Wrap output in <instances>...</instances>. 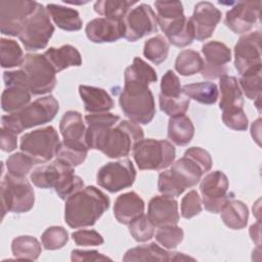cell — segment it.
I'll return each instance as SVG.
<instances>
[{
	"label": "cell",
	"mask_w": 262,
	"mask_h": 262,
	"mask_svg": "<svg viewBox=\"0 0 262 262\" xmlns=\"http://www.w3.org/2000/svg\"><path fill=\"white\" fill-rule=\"evenodd\" d=\"M69 241V233L62 226L48 227L41 235V242L46 250L61 249Z\"/></svg>",
	"instance_id": "cell-45"
},
{
	"label": "cell",
	"mask_w": 262,
	"mask_h": 262,
	"mask_svg": "<svg viewBox=\"0 0 262 262\" xmlns=\"http://www.w3.org/2000/svg\"><path fill=\"white\" fill-rule=\"evenodd\" d=\"M59 143L54 127L46 126L24 134L20 138V150L31 157L36 164H42L56 155Z\"/></svg>",
	"instance_id": "cell-9"
},
{
	"label": "cell",
	"mask_w": 262,
	"mask_h": 262,
	"mask_svg": "<svg viewBox=\"0 0 262 262\" xmlns=\"http://www.w3.org/2000/svg\"><path fill=\"white\" fill-rule=\"evenodd\" d=\"M36 1H0V31L3 35L19 36L26 21L38 6Z\"/></svg>",
	"instance_id": "cell-11"
},
{
	"label": "cell",
	"mask_w": 262,
	"mask_h": 262,
	"mask_svg": "<svg viewBox=\"0 0 262 262\" xmlns=\"http://www.w3.org/2000/svg\"><path fill=\"white\" fill-rule=\"evenodd\" d=\"M184 232L176 225L160 227L156 233V241L165 249H175L183 239Z\"/></svg>",
	"instance_id": "cell-46"
},
{
	"label": "cell",
	"mask_w": 262,
	"mask_h": 262,
	"mask_svg": "<svg viewBox=\"0 0 262 262\" xmlns=\"http://www.w3.org/2000/svg\"><path fill=\"white\" fill-rule=\"evenodd\" d=\"M59 130L64 142L72 144H86V127L82 115L79 112L68 111L64 113L59 122Z\"/></svg>",
	"instance_id": "cell-24"
},
{
	"label": "cell",
	"mask_w": 262,
	"mask_h": 262,
	"mask_svg": "<svg viewBox=\"0 0 262 262\" xmlns=\"http://www.w3.org/2000/svg\"><path fill=\"white\" fill-rule=\"evenodd\" d=\"M228 178L222 171L216 170L208 173L200 185L205 209L214 214L220 213L224 205L232 199V195L228 193Z\"/></svg>",
	"instance_id": "cell-13"
},
{
	"label": "cell",
	"mask_w": 262,
	"mask_h": 262,
	"mask_svg": "<svg viewBox=\"0 0 262 262\" xmlns=\"http://www.w3.org/2000/svg\"><path fill=\"white\" fill-rule=\"evenodd\" d=\"M171 257L172 252H168L156 243H150L129 249L125 253L123 261H171Z\"/></svg>",
	"instance_id": "cell-31"
},
{
	"label": "cell",
	"mask_w": 262,
	"mask_h": 262,
	"mask_svg": "<svg viewBox=\"0 0 262 262\" xmlns=\"http://www.w3.org/2000/svg\"><path fill=\"white\" fill-rule=\"evenodd\" d=\"M135 178L136 170L133 163L128 159L106 163L96 174L97 184L113 193L130 187Z\"/></svg>",
	"instance_id": "cell-12"
},
{
	"label": "cell",
	"mask_w": 262,
	"mask_h": 262,
	"mask_svg": "<svg viewBox=\"0 0 262 262\" xmlns=\"http://www.w3.org/2000/svg\"><path fill=\"white\" fill-rule=\"evenodd\" d=\"M0 147L3 151H12L17 147L16 134L10 130L1 127L0 130Z\"/></svg>",
	"instance_id": "cell-56"
},
{
	"label": "cell",
	"mask_w": 262,
	"mask_h": 262,
	"mask_svg": "<svg viewBox=\"0 0 262 262\" xmlns=\"http://www.w3.org/2000/svg\"><path fill=\"white\" fill-rule=\"evenodd\" d=\"M158 189L163 195L167 196H178L182 193V190L177 186L174 180L171 178L169 170L161 172L158 179Z\"/></svg>",
	"instance_id": "cell-52"
},
{
	"label": "cell",
	"mask_w": 262,
	"mask_h": 262,
	"mask_svg": "<svg viewBox=\"0 0 262 262\" xmlns=\"http://www.w3.org/2000/svg\"><path fill=\"white\" fill-rule=\"evenodd\" d=\"M85 33L93 43H111L124 37L123 20H112L105 17H97L90 20Z\"/></svg>",
	"instance_id": "cell-20"
},
{
	"label": "cell",
	"mask_w": 262,
	"mask_h": 262,
	"mask_svg": "<svg viewBox=\"0 0 262 262\" xmlns=\"http://www.w3.org/2000/svg\"><path fill=\"white\" fill-rule=\"evenodd\" d=\"M31 91L24 86H7L1 95V106L6 113L12 114L27 106L31 100Z\"/></svg>",
	"instance_id": "cell-33"
},
{
	"label": "cell",
	"mask_w": 262,
	"mask_h": 262,
	"mask_svg": "<svg viewBox=\"0 0 262 262\" xmlns=\"http://www.w3.org/2000/svg\"><path fill=\"white\" fill-rule=\"evenodd\" d=\"M204 60L201 54L192 49L182 50L176 57L175 70L182 76H192L202 71Z\"/></svg>",
	"instance_id": "cell-37"
},
{
	"label": "cell",
	"mask_w": 262,
	"mask_h": 262,
	"mask_svg": "<svg viewBox=\"0 0 262 262\" xmlns=\"http://www.w3.org/2000/svg\"><path fill=\"white\" fill-rule=\"evenodd\" d=\"M261 64V32L245 34L234 46V67L237 73L242 76Z\"/></svg>",
	"instance_id": "cell-15"
},
{
	"label": "cell",
	"mask_w": 262,
	"mask_h": 262,
	"mask_svg": "<svg viewBox=\"0 0 262 262\" xmlns=\"http://www.w3.org/2000/svg\"><path fill=\"white\" fill-rule=\"evenodd\" d=\"M79 93L84 102V108L87 113H107L114 107L113 98L102 88L80 85Z\"/></svg>",
	"instance_id": "cell-23"
},
{
	"label": "cell",
	"mask_w": 262,
	"mask_h": 262,
	"mask_svg": "<svg viewBox=\"0 0 262 262\" xmlns=\"http://www.w3.org/2000/svg\"><path fill=\"white\" fill-rule=\"evenodd\" d=\"M2 218L7 212L26 213L34 207L35 192L26 178L6 174L0 187Z\"/></svg>",
	"instance_id": "cell-7"
},
{
	"label": "cell",
	"mask_w": 262,
	"mask_h": 262,
	"mask_svg": "<svg viewBox=\"0 0 262 262\" xmlns=\"http://www.w3.org/2000/svg\"><path fill=\"white\" fill-rule=\"evenodd\" d=\"M144 212L143 200L134 191L120 194L114 205V215L116 219L128 225L131 221L142 215Z\"/></svg>",
	"instance_id": "cell-22"
},
{
	"label": "cell",
	"mask_w": 262,
	"mask_h": 262,
	"mask_svg": "<svg viewBox=\"0 0 262 262\" xmlns=\"http://www.w3.org/2000/svg\"><path fill=\"white\" fill-rule=\"evenodd\" d=\"M158 75L152 67L140 57H134L131 66L127 67L124 72V83H134L148 86L157 82Z\"/></svg>",
	"instance_id": "cell-32"
},
{
	"label": "cell",
	"mask_w": 262,
	"mask_h": 262,
	"mask_svg": "<svg viewBox=\"0 0 262 262\" xmlns=\"http://www.w3.org/2000/svg\"><path fill=\"white\" fill-rule=\"evenodd\" d=\"M85 143L89 149L100 150L112 159L129 155L133 146L143 139V130L139 124L123 120L117 126L87 124Z\"/></svg>",
	"instance_id": "cell-1"
},
{
	"label": "cell",
	"mask_w": 262,
	"mask_h": 262,
	"mask_svg": "<svg viewBox=\"0 0 262 262\" xmlns=\"http://www.w3.org/2000/svg\"><path fill=\"white\" fill-rule=\"evenodd\" d=\"M184 156H187L191 160H193L200 166L203 173L210 171V169L212 168V158L210 154L202 147H198V146L189 147L185 150Z\"/></svg>",
	"instance_id": "cell-53"
},
{
	"label": "cell",
	"mask_w": 262,
	"mask_h": 262,
	"mask_svg": "<svg viewBox=\"0 0 262 262\" xmlns=\"http://www.w3.org/2000/svg\"><path fill=\"white\" fill-rule=\"evenodd\" d=\"M72 237L78 246H100L103 244V237L96 230L82 229L72 233Z\"/></svg>",
	"instance_id": "cell-51"
},
{
	"label": "cell",
	"mask_w": 262,
	"mask_h": 262,
	"mask_svg": "<svg viewBox=\"0 0 262 262\" xmlns=\"http://www.w3.org/2000/svg\"><path fill=\"white\" fill-rule=\"evenodd\" d=\"M194 134V127L191 120L185 116L180 115L171 117L168 123V138L176 145L188 144Z\"/></svg>",
	"instance_id": "cell-29"
},
{
	"label": "cell",
	"mask_w": 262,
	"mask_h": 262,
	"mask_svg": "<svg viewBox=\"0 0 262 262\" xmlns=\"http://www.w3.org/2000/svg\"><path fill=\"white\" fill-rule=\"evenodd\" d=\"M119 103L125 116L137 124L146 125L156 115L155 98L148 86L124 83Z\"/></svg>",
	"instance_id": "cell-5"
},
{
	"label": "cell",
	"mask_w": 262,
	"mask_h": 262,
	"mask_svg": "<svg viewBox=\"0 0 262 262\" xmlns=\"http://www.w3.org/2000/svg\"><path fill=\"white\" fill-rule=\"evenodd\" d=\"M221 11L208 1L199 2L189 17L194 28V39L204 41L210 38L221 19Z\"/></svg>",
	"instance_id": "cell-18"
},
{
	"label": "cell",
	"mask_w": 262,
	"mask_h": 262,
	"mask_svg": "<svg viewBox=\"0 0 262 262\" xmlns=\"http://www.w3.org/2000/svg\"><path fill=\"white\" fill-rule=\"evenodd\" d=\"M137 1L128 0H98L94 3V11L112 20H123L130 8Z\"/></svg>",
	"instance_id": "cell-35"
},
{
	"label": "cell",
	"mask_w": 262,
	"mask_h": 262,
	"mask_svg": "<svg viewBox=\"0 0 262 262\" xmlns=\"http://www.w3.org/2000/svg\"><path fill=\"white\" fill-rule=\"evenodd\" d=\"M202 52L205 56V62L201 71L206 79L215 80L227 73L226 63L231 60V51L219 41H210L203 45Z\"/></svg>",
	"instance_id": "cell-17"
},
{
	"label": "cell",
	"mask_w": 262,
	"mask_h": 262,
	"mask_svg": "<svg viewBox=\"0 0 262 262\" xmlns=\"http://www.w3.org/2000/svg\"><path fill=\"white\" fill-rule=\"evenodd\" d=\"M221 98L219 107L222 112L239 110L244 106V96L238 81L233 76L224 75L219 78Z\"/></svg>",
	"instance_id": "cell-26"
},
{
	"label": "cell",
	"mask_w": 262,
	"mask_h": 262,
	"mask_svg": "<svg viewBox=\"0 0 262 262\" xmlns=\"http://www.w3.org/2000/svg\"><path fill=\"white\" fill-rule=\"evenodd\" d=\"M186 260H191L194 261L193 258L184 255L183 253H179V252H172V257H171V261H186Z\"/></svg>",
	"instance_id": "cell-59"
},
{
	"label": "cell",
	"mask_w": 262,
	"mask_h": 262,
	"mask_svg": "<svg viewBox=\"0 0 262 262\" xmlns=\"http://www.w3.org/2000/svg\"><path fill=\"white\" fill-rule=\"evenodd\" d=\"M11 251L17 260H37L41 254V244L31 235H19L13 238Z\"/></svg>",
	"instance_id": "cell-36"
},
{
	"label": "cell",
	"mask_w": 262,
	"mask_h": 262,
	"mask_svg": "<svg viewBox=\"0 0 262 262\" xmlns=\"http://www.w3.org/2000/svg\"><path fill=\"white\" fill-rule=\"evenodd\" d=\"M168 53L169 43L162 35H157L144 43L143 55L157 66L166 60Z\"/></svg>",
	"instance_id": "cell-41"
},
{
	"label": "cell",
	"mask_w": 262,
	"mask_h": 262,
	"mask_svg": "<svg viewBox=\"0 0 262 262\" xmlns=\"http://www.w3.org/2000/svg\"><path fill=\"white\" fill-rule=\"evenodd\" d=\"M124 38L130 42H135L158 31L157 15L152 8L145 3H141L130 9L123 18Z\"/></svg>",
	"instance_id": "cell-14"
},
{
	"label": "cell",
	"mask_w": 262,
	"mask_h": 262,
	"mask_svg": "<svg viewBox=\"0 0 262 262\" xmlns=\"http://www.w3.org/2000/svg\"><path fill=\"white\" fill-rule=\"evenodd\" d=\"M260 227H261L260 220H258L257 223L250 226V235L252 237V241L257 244V247H260V236H261Z\"/></svg>",
	"instance_id": "cell-57"
},
{
	"label": "cell",
	"mask_w": 262,
	"mask_h": 262,
	"mask_svg": "<svg viewBox=\"0 0 262 262\" xmlns=\"http://www.w3.org/2000/svg\"><path fill=\"white\" fill-rule=\"evenodd\" d=\"M147 217L155 227L177 225L179 221L178 203L167 195H156L148 204Z\"/></svg>",
	"instance_id": "cell-19"
},
{
	"label": "cell",
	"mask_w": 262,
	"mask_h": 262,
	"mask_svg": "<svg viewBox=\"0 0 262 262\" xmlns=\"http://www.w3.org/2000/svg\"><path fill=\"white\" fill-rule=\"evenodd\" d=\"M261 72L262 64L243 74L238 81L241 90L251 100L261 98Z\"/></svg>",
	"instance_id": "cell-40"
},
{
	"label": "cell",
	"mask_w": 262,
	"mask_h": 262,
	"mask_svg": "<svg viewBox=\"0 0 262 262\" xmlns=\"http://www.w3.org/2000/svg\"><path fill=\"white\" fill-rule=\"evenodd\" d=\"M110 208V199L95 186H86L66 200L64 220L71 228L92 226Z\"/></svg>",
	"instance_id": "cell-2"
},
{
	"label": "cell",
	"mask_w": 262,
	"mask_h": 262,
	"mask_svg": "<svg viewBox=\"0 0 262 262\" xmlns=\"http://www.w3.org/2000/svg\"><path fill=\"white\" fill-rule=\"evenodd\" d=\"M168 41L177 47H185L194 40V28L189 18L185 15L173 20L161 28Z\"/></svg>",
	"instance_id": "cell-25"
},
{
	"label": "cell",
	"mask_w": 262,
	"mask_h": 262,
	"mask_svg": "<svg viewBox=\"0 0 262 262\" xmlns=\"http://www.w3.org/2000/svg\"><path fill=\"white\" fill-rule=\"evenodd\" d=\"M169 173L182 192L186 188L196 185L204 174L200 166L189 157L184 155L181 159L173 163Z\"/></svg>",
	"instance_id": "cell-21"
},
{
	"label": "cell",
	"mask_w": 262,
	"mask_h": 262,
	"mask_svg": "<svg viewBox=\"0 0 262 262\" xmlns=\"http://www.w3.org/2000/svg\"><path fill=\"white\" fill-rule=\"evenodd\" d=\"M59 110L58 101L52 95L37 98L18 112L2 117V127L16 135L24 130L49 123Z\"/></svg>",
	"instance_id": "cell-4"
},
{
	"label": "cell",
	"mask_w": 262,
	"mask_h": 262,
	"mask_svg": "<svg viewBox=\"0 0 262 262\" xmlns=\"http://www.w3.org/2000/svg\"><path fill=\"white\" fill-rule=\"evenodd\" d=\"M182 94L203 104H213L217 101L219 91L213 82H200L186 84L182 87Z\"/></svg>",
	"instance_id": "cell-34"
},
{
	"label": "cell",
	"mask_w": 262,
	"mask_h": 262,
	"mask_svg": "<svg viewBox=\"0 0 262 262\" xmlns=\"http://www.w3.org/2000/svg\"><path fill=\"white\" fill-rule=\"evenodd\" d=\"M46 9L53 23L59 29L74 32L79 31L82 28V19L78 10L53 3L47 4Z\"/></svg>",
	"instance_id": "cell-28"
},
{
	"label": "cell",
	"mask_w": 262,
	"mask_h": 262,
	"mask_svg": "<svg viewBox=\"0 0 262 262\" xmlns=\"http://www.w3.org/2000/svg\"><path fill=\"white\" fill-rule=\"evenodd\" d=\"M71 260L75 262L81 261H112V259L97 251H84V250H73L71 253Z\"/></svg>",
	"instance_id": "cell-54"
},
{
	"label": "cell",
	"mask_w": 262,
	"mask_h": 262,
	"mask_svg": "<svg viewBox=\"0 0 262 262\" xmlns=\"http://www.w3.org/2000/svg\"><path fill=\"white\" fill-rule=\"evenodd\" d=\"M181 216L190 219L202 212V201L196 190L188 191L181 201Z\"/></svg>",
	"instance_id": "cell-49"
},
{
	"label": "cell",
	"mask_w": 262,
	"mask_h": 262,
	"mask_svg": "<svg viewBox=\"0 0 262 262\" xmlns=\"http://www.w3.org/2000/svg\"><path fill=\"white\" fill-rule=\"evenodd\" d=\"M129 232L132 237L139 243L147 242L155 234V225L150 222L147 215H140L129 224Z\"/></svg>",
	"instance_id": "cell-44"
},
{
	"label": "cell",
	"mask_w": 262,
	"mask_h": 262,
	"mask_svg": "<svg viewBox=\"0 0 262 262\" xmlns=\"http://www.w3.org/2000/svg\"><path fill=\"white\" fill-rule=\"evenodd\" d=\"M30 178L37 187L54 188L57 195L64 201L84 187V181L75 174L74 167L58 159L37 167Z\"/></svg>",
	"instance_id": "cell-3"
},
{
	"label": "cell",
	"mask_w": 262,
	"mask_h": 262,
	"mask_svg": "<svg viewBox=\"0 0 262 262\" xmlns=\"http://www.w3.org/2000/svg\"><path fill=\"white\" fill-rule=\"evenodd\" d=\"M35 164L36 162L23 151L15 152L9 156L6 160L8 174L19 178H26Z\"/></svg>",
	"instance_id": "cell-43"
},
{
	"label": "cell",
	"mask_w": 262,
	"mask_h": 262,
	"mask_svg": "<svg viewBox=\"0 0 262 262\" xmlns=\"http://www.w3.org/2000/svg\"><path fill=\"white\" fill-rule=\"evenodd\" d=\"M133 158L140 170H163L173 164L175 147L168 140L142 139L133 146Z\"/></svg>",
	"instance_id": "cell-6"
},
{
	"label": "cell",
	"mask_w": 262,
	"mask_h": 262,
	"mask_svg": "<svg viewBox=\"0 0 262 262\" xmlns=\"http://www.w3.org/2000/svg\"><path fill=\"white\" fill-rule=\"evenodd\" d=\"M25 60L23 50L18 43L11 39L0 40V61L3 69L21 67Z\"/></svg>",
	"instance_id": "cell-38"
},
{
	"label": "cell",
	"mask_w": 262,
	"mask_h": 262,
	"mask_svg": "<svg viewBox=\"0 0 262 262\" xmlns=\"http://www.w3.org/2000/svg\"><path fill=\"white\" fill-rule=\"evenodd\" d=\"M88 149L89 148L86 144H72L61 141L58 145L55 157L68 165L76 167L85 161L88 155Z\"/></svg>",
	"instance_id": "cell-39"
},
{
	"label": "cell",
	"mask_w": 262,
	"mask_h": 262,
	"mask_svg": "<svg viewBox=\"0 0 262 262\" xmlns=\"http://www.w3.org/2000/svg\"><path fill=\"white\" fill-rule=\"evenodd\" d=\"M261 1H239L226 12L224 23L235 34L248 33L259 20Z\"/></svg>",
	"instance_id": "cell-16"
},
{
	"label": "cell",
	"mask_w": 262,
	"mask_h": 262,
	"mask_svg": "<svg viewBox=\"0 0 262 262\" xmlns=\"http://www.w3.org/2000/svg\"><path fill=\"white\" fill-rule=\"evenodd\" d=\"M158 25L163 26L184 16L183 5L180 1H156Z\"/></svg>",
	"instance_id": "cell-42"
},
{
	"label": "cell",
	"mask_w": 262,
	"mask_h": 262,
	"mask_svg": "<svg viewBox=\"0 0 262 262\" xmlns=\"http://www.w3.org/2000/svg\"><path fill=\"white\" fill-rule=\"evenodd\" d=\"M54 33V26L47 9L38 4L34 13L26 21L18 38L28 51H37L47 46Z\"/></svg>",
	"instance_id": "cell-10"
},
{
	"label": "cell",
	"mask_w": 262,
	"mask_h": 262,
	"mask_svg": "<svg viewBox=\"0 0 262 262\" xmlns=\"http://www.w3.org/2000/svg\"><path fill=\"white\" fill-rule=\"evenodd\" d=\"M55 72L58 73L70 67H79L82 64V57L78 49L70 44L62 45L58 48L50 47L44 53Z\"/></svg>",
	"instance_id": "cell-27"
},
{
	"label": "cell",
	"mask_w": 262,
	"mask_h": 262,
	"mask_svg": "<svg viewBox=\"0 0 262 262\" xmlns=\"http://www.w3.org/2000/svg\"><path fill=\"white\" fill-rule=\"evenodd\" d=\"M33 95H42L51 92L56 85V72L44 54L28 53L21 64Z\"/></svg>",
	"instance_id": "cell-8"
},
{
	"label": "cell",
	"mask_w": 262,
	"mask_h": 262,
	"mask_svg": "<svg viewBox=\"0 0 262 262\" xmlns=\"http://www.w3.org/2000/svg\"><path fill=\"white\" fill-rule=\"evenodd\" d=\"M222 121L228 128L235 131H246L249 123L244 108L222 112Z\"/></svg>",
	"instance_id": "cell-50"
},
{
	"label": "cell",
	"mask_w": 262,
	"mask_h": 262,
	"mask_svg": "<svg viewBox=\"0 0 262 262\" xmlns=\"http://www.w3.org/2000/svg\"><path fill=\"white\" fill-rule=\"evenodd\" d=\"M160 94L168 98H177L183 95L179 78L172 70H168L162 77Z\"/></svg>",
	"instance_id": "cell-48"
},
{
	"label": "cell",
	"mask_w": 262,
	"mask_h": 262,
	"mask_svg": "<svg viewBox=\"0 0 262 262\" xmlns=\"http://www.w3.org/2000/svg\"><path fill=\"white\" fill-rule=\"evenodd\" d=\"M260 122H261V120H260V118H259L257 121L253 122L252 127H251L252 136H253L255 133H257V143H258L259 145H260Z\"/></svg>",
	"instance_id": "cell-58"
},
{
	"label": "cell",
	"mask_w": 262,
	"mask_h": 262,
	"mask_svg": "<svg viewBox=\"0 0 262 262\" xmlns=\"http://www.w3.org/2000/svg\"><path fill=\"white\" fill-rule=\"evenodd\" d=\"M120 121L118 115L112 113H98V114H89L85 116V122L87 124H101L107 126H115Z\"/></svg>",
	"instance_id": "cell-55"
},
{
	"label": "cell",
	"mask_w": 262,
	"mask_h": 262,
	"mask_svg": "<svg viewBox=\"0 0 262 262\" xmlns=\"http://www.w3.org/2000/svg\"><path fill=\"white\" fill-rule=\"evenodd\" d=\"M159 103L161 111L171 118L184 115L186 113L189 106V98L184 95L177 98H168L160 94Z\"/></svg>",
	"instance_id": "cell-47"
},
{
	"label": "cell",
	"mask_w": 262,
	"mask_h": 262,
	"mask_svg": "<svg viewBox=\"0 0 262 262\" xmlns=\"http://www.w3.org/2000/svg\"><path fill=\"white\" fill-rule=\"evenodd\" d=\"M223 223L230 229H243L249 219V209L245 203L236 200H229L220 211Z\"/></svg>",
	"instance_id": "cell-30"
}]
</instances>
